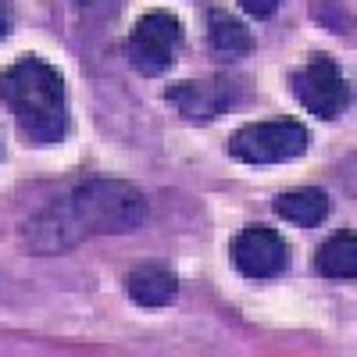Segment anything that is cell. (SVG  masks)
I'll return each mask as SVG.
<instances>
[{
    "instance_id": "cell-12",
    "label": "cell",
    "mask_w": 357,
    "mask_h": 357,
    "mask_svg": "<svg viewBox=\"0 0 357 357\" xmlns=\"http://www.w3.org/2000/svg\"><path fill=\"white\" fill-rule=\"evenodd\" d=\"M240 8L254 18H268V15H275L279 8V0H240Z\"/></svg>"
},
{
    "instance_id": "cell-3",
    "label": "cell",
    "mask_w": 357,
    "mask_h": 357,
    "mask_svg": "<svg viewBox=\"0 0 357 357\" xmlns=\"http://www.w3.org/2000/svg\"><path fill=\"white\" fill-rule=\"evenodd\" d=\"M129 61L143 75H161L175 65L183 50V25L172 11H146L129 33Z\"/></svg>"
},
{
    "instance_id": "cell-9",
    "label": "cell",
    "mask_w": 357,
    "mask_h": 357,
    "mask_svg": "<svg viewBox=\"0 0 357 357\" xmlns=\"http://www.w3.org/2000/svg\"><path fill=\"white\" fill-rule=\"evenodd\" d=\"M275 215L293 222V225H304V229H314L325 222V215H329V197H325V190H293V193H282L275 200Z\"/></svg>"
},
{
    "instance_id": "cell-5",
    "label": "cell",
    "mask_w": 357,
    "mask_h": 357,
    "mask_svg": "<svg viewBox=\"0 0 357 357\" xmlns=\"http://www.w3.org/2000/svg\"><path fill=\"white\" fill-rule=\"evenodd\" d=\"M293 93L311 114L325 118V122L340 118L350 104V86L329 54H314L301 72H293Z\"/></svg>"
},
{
    "instance_id": "cell-2",
    "label": "cell",
    "mask_w": 357,
    "mask_h": 357,
    "mask_svg": "<svg viewBox=\"0 0 357 357\" xmlns=\"http://www.w3.org/2000/svg\"><path fill=\"white\" fill-rule=\"evenodd\" d=\"M0 100L8 104L22 136L36 146H54L65 139L68 107H65V79L54 65L40 57H18L0 75Z\"/></svg>"
},
{
    "instance_id": "cell-13",
    "label": "cell",
    "mask_w": 357,
    "mask_h": 357,
    "mask_svg": "<svg viewBox=\"0 0 357 357\" xmlns=\"http://www.w3.org/2000/svg\"><path fill=\"white\" fill-rule=\"evenodd\" d=\"M8 29H11V18H8V8H4V0H0V40L8 36Z\"/></svg>"
},
{
    "instance_id": "cell-10",
    "label": "cell",
    "mask_w": 357,
    "mask_h": 357,
    "mask_svg": "<svg viewBox=\"0 0 357 357\" xmlns=\"http://www.w3.org/2000/svg\"><path fill=\"white\" fill-rule=\"evenodd\" d=\"M211 50L222 57V61H240V57L250 54L254 40H250V29L229 15V11H211Z\"/></svg>"
},
{
    "instance_id": "cell-14",
    "label": "cell",
    "mask_w": 357,
    "mask_h": 357,
    "mask_svg": "<svg viewBox=\"0 0 357 357\" xmlns=\"http://www.w3.org/2000/svg\"><path fill=\"white\" fill-rule=\"evenodd\" d=\"M82 8H100V4H111V0H79Z\"/></svg>"
},
{
    "instance_id": "cell-7",
    "label": "cell",
    "mask_w": 357,
    "mask_h": 357,
    "mask_svg": "<svg viewBox=\"0 0 357 357\" xmlns=\"http://www.w3.org/2000/svg\"><path fill=\"white\" fill-rule=\"evenodd\" d=\"M236 100V89L225 79H186L168 89V104L193 126H207Z\"/></svg>"
},
{
    "instance_id": "cell-11",
    "label": "cell",
    "mask_w": 357,
    "mask_h": 357,
    "mask_svg": "<svg viewBox=\"0 0 357 357\" xmlns=\"http://www.w3.org/2000/svg\"><path fill=\"white\" fill-rule=\"evenodd\" d=\"M318 272L329 279H354L357 275V236L340 232L318 250Z\"/></svg>"
},
{
    "instance_id": "cell-8",
    "label": "cell",
    "mask_w": 357,
    "mask_h": 357,
    "mask_svg": "<svg viewBox=\"0 0 357 357\" xmlns=\"http://www.w3.org/2000/svg\"><path fill=\"white\" fill-rule=\"evenodd\" d=\"M126 293L139 307H165V304L175 301L178 282L165 264H136L126 275Z\"/></svg>"
},
{
    "instance_id": "cell-6",
    "label": "cell",
    "mask_w": 357,
    "mask_h": 357,
    "mask_svg": "<svg viewBox=\"0 0 357 357\" xmlns=\"http://www.w3.org/2000/svg\"><path fill=\"white\" fill-rule=\"evenodd\" d=\"M232 261L247 279H275L289 268V247L275 229L247 225L232 243Z\"/></svg>"
},
{
    "instance_id": "cell-4",
    "label": "cell",
    "mask_w": 357,
    "mask_h": 357,
    "mask_svg": "<svg viewBox=\"0 0 357 357\" xmlns=\"http://www.w3.org/2000/svg\"><path fill=\"white\" fill-rule=\"evenodd\" d=\"M307 151V129L301 122H254L229 139V154L247 165H282Z\"/></svg>"
},
{
    "instance_id": "cell-1",
    "label": "cell",
    "mask_w": 357,
    "mask_h": 357,
    "mask_svg": "<svg viewBox=\"0 0 357 357\" xmlns=\"http://www.w3.org/2000/svg\"><path fill=\"white\" fill-rule=\"evenodd\" d=\"M146 218V197L122 178H89L61 200H54L29 225L33 247L43 254L68 250L86 236L132 232Z\"/></svg>"
}]
</instances>
